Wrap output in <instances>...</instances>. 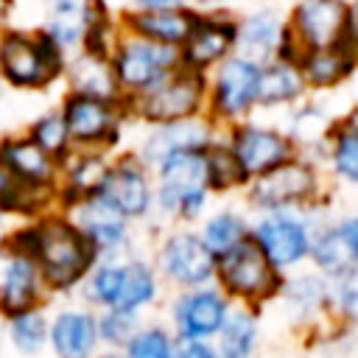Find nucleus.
Returning a JSON list of instances; mask_svg holds the SVG:
<instances>
[{
    "label": "nucleus",
    "mask_w": 358,
    "mask_h": 358,
    "mask_svg": "<svg viewBox=\"0 0 358 358\" xmlns=\"http://www.w3.org/2000/svg\"><path fill=\"white\" fill-rule=\"evenodd\" d=\"M126 347H129V358H173L171 338L159 327L134 333Z\"/></svg>",
    "instance_id": "37"
},
{
    "label": "nucleus",
    "mask_w": 358,
    "mask_h": 358,
    "mask_svg": "<svg viewBox=\"0 0 358 358\" xmlns=\"http://www.w3.org/2000/svg\"><path fill=\"white\" fill-rule=\"evenodd\" d=\"M215 274L221 285L241 299H266L280 285L277 268L263 257L252 238L241 241L235 249L215 257Z\"/></svg>",
    "instance_id": "11"
},
{
    "label": "nucleus",
    "mask_w": 358,
    "mask_h": 358,
    "mask_svg": "<svg viewBox=\"0 0 358 358\" xmlns=\"http://www.w3.org/2000/svg\"><path fill=\"white\" fill-rule=\"evenodd\" d=\"M11 241L34 257L39 277L53 288L76 285L95 263L92 246L62 215H45L34 227L17 232Z\"/></svg>",
    "instance_id": "1"
},
{
    "label": "nucleus",
    "mask_w": 358,
    "mask_h": 358,
    "mask_svg": "<svg viewBox=\"0 0 358 358\" xmlns=\"http://www.w3.org/2000/svg\"><path fill=\"white\" fill-rule=\"evenodd\" d=\"M123 282V263H103L90 277V296L106 308H115Z\"/></svg>",
    "instance_id": "36"
},
{
    "label": "nucleus",
    "mask_w": 358,
    "mask_h": 358,
    "mask_svg": "<svg viewBox=\"0 0 358 358\" xmlns=\"http://www.w3.org/2000/svg\"><path fill=\"white\" fill-rule=\"evenodd\" d=\"M296 67H299L308 90H336L352 76L355 50H350V48L305 50V53H299Z\"/></svg>",
    "instance_id": "25"
},
{
    "label": "nucleus",
    "mask_w": 358,
    "mask_h": 358,
    "mask_svg": "<svg viewBox=\"0 0 358 358\" xmlns=\"http://www.w3.org/2000/svg\"><path fill=\"white\" fill-rule=\"evenodd\" d=\"M159 268L176 285L201 288L215 274V257L196 232H173L159 246Z\"/></svg>",
    "instance_id": "17"
},
{
    "label": "nucleus",
    "mask_w": 358,
    "mask_h": 358,
    "mask_svg": "<svg viewBox=\"0 0 358 358\" xmlns=\"http://www.w3.org/2000/svg\"><path fill=\"white\" fill-rule=\"evenodd\" d=\"M227 319V299L215 288H193L173 305L176 330L187 341H201L221 330Z\"/></svg>",
    "instance_id": "23"
},
{
    "label": "nucleus",
    "mask_w": 358,
    "mask_h": 358,
    "mask_svg": "<svg viewBox=\"0 0 358 358\" xmlns=\"http://www.w3.org/2000/svg\"><path fill=\"white\" fill-rule=\"evenodd\" d=\"M327 159H330L333 173L341 182L347 185L358 182V131H355L352 115L333 123L327 134Z\"/></svg>",
    "instance_id": "29"
},
{
    "label": "nucleus",
    "mask_w": 358,
    "mask_h": 358,
    "mask_svg": "<svg viewBox=\"0 0 358 358\" xmlns=\"http://www.w3.org/2000/svg\"><path fill=\"white\" fill-rule=\"evenodd\" d=\"M218 3H224V0H193L196 11H201V8H210V6H218ZM193 6H190V8H193Z\"/></svg>",
    "instance_id": "43"
},
{
    "label": "nucleus",
    "mask_w": 358,
    "mask_h": 358,
    "mask_svg": "<svg viewBox=\"0 0 358 358\" xmlns=\"http://www.w3.org/2000/svg\"><path fill=\"white\" fill-rule=\"evenodd\" d=\"M123 106H126V115L131 112L134 117L151 126H165V123H179V120L207 115V76L179 67L154 90L131 101H123Z\"/></svg>",
    "instance_id": "4"
},
{
    "label": "nucleus",
    "mask_w": 358,
    "mask_h": 358,
    "mask_svg": "<svg viewBox=\"0 0 358 358\" xmlns=\"http://www.w3.org/2000/svg\"><path fill=\"white\" fill-rule=\"evenodd\" d=\"M199 238H201L204 249L213 257H221L229 249H235L241 241L249 238V227H246V221L238 213L224 210V213H215L213 218H207V224H204V229H201Z\"/></svg>",
    "instance_id": "31"
},
{
    "label": "nucleus",
    "mask_w": 358,
    "mask_h": 358,
    "mask_svg": "<svg viewBox=\"0 0 358 358\" xmlns=\"http://www.w3.org/2000/svg\"><path fill=\"white\" fill-rule=\"evenodd\" d=\"M227 148L235 159V165L241 168L243 179L252 182L280 165H285L288 159L296 157L294 143L282 134V129H271V126H260V123H235L227 140Z\"/></svg>",
    "instance_id": "10"
},
{
    "label": "nucleus",
    "mask_w": 358,
    "mask_h": 358,
    "mask_svg": "<svg viewBox=\"0 0 358 358\" xmlns=\"http://www.w3.org/2000/svg\"><path fill=\"white\" fill-rule=\"evenodd\" d=\"M0 165L28 187H50L56 190L62 179V165L36 148L28 137H3L0 140Z\"/></svg>",
    "instance_id": "22"
},
{
    "label": "nucleus",
    "mask_w": 358,
    "mask_h": 358,
    "mask_svg": "<svg viewBox=\"0 0 358 358\" xmlns=\"http://www.w3.org/2000/svg\"><path fill=\"white\" fill-rule=\"evenodd\" d=\"M201 154H204V168H207V185H210V190H232V187L246 185V179H243L241 168L235 165L227 143H221L215 137Z\"/></svg>",
    "instance_id": "34"
},
{
    "label": "nucleus",
    "mask_w": 358,
    "mask_h": 358,
    "mask_svg": "<svg viewBox=\"0 0 358 358\" xmlns=\"http://www.w3.org/2000/svg\"><path fill=\"white\" fill-rule=\"evenodd\" d=\"M336 302L338 308L352 316L355 313V302H358V285H355V271L344 274V277H336Z\"/></svg>",
    "instance_id": "39"
},
{
    "label": "nucleus",
    "mask_w": 358,
    "mask_h": 358,
    "mask_svg": "<svg viewBox=\"0 0 358 358\" xmlns=\"http://www.w3.org/2000/svg\"><path fill=\"white\" fill-rule=\"evenodd\" d=\"M215 140V123L207 115L179 120V123H165V126H151V131L143 137L137 159L145 168H157L165 157L187 148H207Z\"/></svg>",
    "instance_id": "18"
},
{
    "label": "nucleus",
    "mask_w": 358,
    "mask_h": 358,
    "mask_svg": "<svg viewBox=\"0 0 358 358\" xmlns=\"http://www.w3.org/2000/svg\"><path fill=\"white\" fill-rule=\"evenodd\" d=\"M308 87L305 78L291 59H271L260 64V78H257V106H285V103H299L305 98Z\"/></svg>",
    "instance_id": "27"
},
{
    "label": "nucleus",
    "mask_w": 358,
    "mask_h": 358,
    "mask_svg": "<svg viewBox=\"0 0 358 358\" xmlns=\"http://www.w3.org/2000/svg\"><path fill=\"white\" fill-rule=\"evenodd\" d=\"M98 333L106 336L109 341H126L134 336V313H120L112 310L109 316H103V322L98 324Z\"/></svg>",
    "instance_id": "38"
},
{
    "label": "nucleus",
    "mask_w": 358,
    "mask_h": 358,
    "mask_svg": "<svg viewBox=\"0 0 358 358\" xmlns=\"http://www.w3.org/2000/svg\"><path fill=\"white\" fill-rule=\"evenodd\" d=\"M45 333H48L45 316H39L36 310L17 313L11 322V341L20 352H36L45 341Z\"/></svg>",
    "instance_id": "35"
},
{
    "label": "nucleus",
    "mask_w": 358,
    "mask_h": 358,
    "mask_svg": "<svg viewBox=\"0 0 358 358\" xmlns=\"http://www.w3.org/2000/svg\"><path fill=\"white\" fill-rule=\"evenodd\" d=\"M196 8L179 6V8H157V11H129L123 17V31L134 34L140 39L168 45V48H182L185 39L190 36L193 25L199 22Z\"/></svg>",
    "instance_id": "21"
},
{
    "label": "nucleus",
    "mask_w": 358,
    "mask_h": 358,
    "mask_svg": "<svg viewBox=\"0 0 358 358\" xmlns=\"http://www.w3.org/2000/svg\"><path fill=\"white\" fill-rule=\"evenodd\" d=\"M0 95H3V78H0Z\"/></svg>",
    "instance_id": "44"
},
{
    "label": "nucleus",
    "mask_w": 358,
    "mask_h": 358,
    "mask_svg": "<svg viewBox=\"0 0 358 358\" xmlns=\"http://www.w3.org/2000/svg\"><path fill=\"white\" fill-rule=\"evenodd\" d=\"M319 196V171L308 157H294L285 165L249 182V201L263 213L299 210Z\"/></svg>",
    "instance_id": "9"
},
{
    "label": "nucleus",
    "mask_w": 358,
    "mask_h": 358,
    "mask_svg": "<svg viewBox=\"0 0 358 358\" xmlns=\"http://www.w3.org/2000/svg\"><path fill=\"white\" fill-rule=\"evenodd\" d=\"M285 25L299 53L327 48L355 50V11L350 0H299Z\"/></svg>",
    "instance_id": "5"
},
{
    "label": "nucleus",
    "mask_w": 358,
    "mask_h": 358,
    "mask_svg": "<svg viewBox=\"0 0 358 358\" xmlns=\"http://www.w3.org/2000/svg\"><path fill=\"white\" fill-rule=\"evenodd\" d=\"M70 224L84 235V241L92 246V252H117L129 238V221L98 193L81 196L67 204Z\"/></svg>",
    "instance_id": "16"
},
{
    "label": "nucleus",
    "mask_w": 358,
    "mask_h": 358,
    "mask_svg": "<svg viewBox=\"0 0 358 358\" xmlns=\"http://www.w3.org/2000/svg\"><path fill=\"white\" fill-rule=\"evenodd\" d=\"M73 151H103L117 143L120 123L126 117L123 101L90 98L67 92L59 109Z\"/></svg>",
    "instance_id": "8"
},
{
    "label": "nucleus",
    "mask_w": 358,
    "mask_h": 358,
    "mask_svg": "<svg viewBox=\"0 0 358 358\" xmlns=\"http://www.w3.org/2000/svg\"><path fill=\"white\" fill-rule=\"evenodd\" d=\"M204 148H187L165 157L157 171V193L154 201L162 213L179 218H196L207 204V168H204Z\"/></svg>",
    "instance_id": "7"
},
{
    "label": "nucleus",
    "mask_w": 358,
    "mask_h": 358,
    "mask_svg": "<svg viewBox=\"0 0 358 358\" xmlns=\"http://www.w3.org/2000/svg\"><path fill=\"white\" fill-rule=\"evenodd\" d=\"M257 78L260 64L241 53H229L218 62L207 76V117L215 126L243 123L257 106Z\"/></svg>",
    "instance_id": "6"
},
{
    "label": "nucleus",
    "mask_w": 358,
    "mask_h": 358,
    "mask_svg": "<svg viewBox=\"0 0 358 358\" xmlns=\"http://www.w3.org/2000/svg\"><path fill=\"white\" fill-rule=\"evenodd\" d=\"M218 336H221L218 338L221 358H249L252 350H255V336H257L252 313H246V310L227 313Z\"/></svg>",
    "instance_id": "32"
},
{
    "label": "nucleus",
    "mask_w": 358,
    "mask_h": 358,
    "mask_svg": "<svg viewBox=\"0 0 358 358\" xmlns=\"http://www.w3.org/2000/svg\"><path fill=\"white\" fill-rule=\"evenodd\" d=\"M64 76V53L39 31H0V78L17 90H45Z\"/></svg>",
    "instance_id": "2"
},
{
    "label": "nucleus",
    "mask_w": 358,
    "mask_h": 358,
    "mask_svg": "<svg viewBox=\"0 0 358 358\" xmlns=\"http://www.w3.org/2000/svg\"><path fill=\"white\" fill-rule=\"evenodd\" d=\"M109 64L115 73L120 101H131L154 90L171 73H176L182 67V59L176 48L157 45V42H148V39H140L123 31L109 50Z\"/></svg>",
    "instance_id": "3"
},
{
    "label": "nucleus",
    "mask_w": 358,
    "mask_h": 358,
    "mask_svg": "<svg viewBox=\"0 0 358 358\" xmlns=\"http://www.w3.org/2000/svg\"><path fill=\"white\" fill-rule=\"evenodd\" d=\"M25 137H28L36 148H42L48 157H53L59 165H62V159L73 151V145H70V137H67V129H64V120H62L59 109L39 115V117L31 123V129H28V134H25Z\"/></svg>",
    "instance_id": "33"
},
{
    "label": "nucleus",
    "mask_w": 358,
    "mask_h": 358,
    "mask_svg": "<svg viewBox=\"0 0 358 358\" xmlns=\"http://www.w3.org/2000/svg\"><path fill=\"white\" fill-rule=\"evenodd\" d=\"M39 268L34 257L14 241L0 246V308L6 313H25L39 296Z\"/></svg>",
    "instance_id": "19"
},
{
    "label": "nucleus",
    "mask_w": 358,
    "mask_h": 358,
    "mask_svg": "<svg viewBox=\"0 0 358 358\" xmlns=\"http://www.w3.org/2000/svg\"><path fill=\"white\" fill-rule=\"evenodd\" d=\"M6 221H8V215L0 210V246L8 241V227H6Z\"/></svg>",
    "instance_id": "42"
},
{
    "label": "nucleus",
    "mask_w": 358,
    "mask_h": 358,
    "mask_svg": "<svg viewBox=\"0 0 358 358\" xmlns=\"http://www.w3.org/2000/svg\"><path fill=\"white\" fill-rule=\"evenodd\" d=\"M157 294V277L154 271L143 263V260H131L123 263V282H120V294L112 310L120 313H134L137 308L148 305Z\"/></svg>",
    "instance_id": "30"
},
{
    "label": "nucleus",
    "mask_w": 358,
    "mask_h": 358,
    "mask_svg": "<svg viewBox=\"0 0 358 358\" xmlns=\"http://www.w3.org/2000/svg\"><path fill=\"white\" fill-rule=\"evenodd\" d=\"M95 193L103 201H109L126 221L143 218L154 207V185H151L148 168L134 154L112 159Z\"/></svg>",
    "instance_id": "14"
},
{
    "label": "nucleus",
    "mask_w": 358,
    "mask_h": 358,
    "mask_svg": "<svg viewBox=\"0 0 358 358\" xmlns=\"http://www.w3.org/2000/svg\"><path fill=\"white\" fill-rule=\"evenodd\" d=\"M98 0H42V25L36 28L62 53L84 45L90 22L98 11Z\"/></svg>",
    "instance_id": "20"
},
{
    "label": "nucleus",
    "mask_w": 358,
    "mask_h": 358,
    "mask_svg": "<svg viewBox=\"0 0 358 358\" xmlns=\"http://www.w3.org/2000/svg\"><path fill=\"white\" fill-rule=\"evenodd\" d=\"M98 324L84 310H64L50 324V341L59 358H90L95 350Z\"/></svg>",
    "instance_id": "28"
},
{
    "label": "nucleus",
    "mask_w": 358,
    "mask_h": 358,
    "mask_svg": "<svg viewBox=\"0 0 358 358\" xmlns=\"http://www.w3.org/2000/svg\"><path fill=\"white\" fill-rule=\"evenodd\" d=\"M308 255H313V263L330 277H344V274L355 271V263H358V221L352 215L336 221L330 229L319 232L310 241Z\"/></svg>",
    "instance_id": "24"
},
{
    "label": "nucleus",
    "mask_w": 358,
    "mask_h": 358,
    "mask_svg": "<svg viewBox=\"0 0 358 358\" xmlns=\"http://www.w3.org/2000/svg\"><path fill=\"white\" fill-rule=\"evenodd\" d=\"M249 238L274 268L296 266L310 252V229L296 210L263 213Z\"/></svg>",
    "instance_id": "13"
},
{
    "label": "nucleus",
    "mask_w": 358,
    "mask_h": 358,
    "mask_svg": "<svg viewBox=\"0 0 358 358\" xmlns=\"http://www.w3.org/2000/svg\"><path fill=\"white\" fill-rule=\"evenodd\" d=\"M134 11H157V8H179L187 6V0H129Z\"/></svg>",
    "instance_id": "41"
},
{
    "label": "nucleus",
    "mask_w": 358,
    "mask_h": 358,
    "mask_svg": "<svg viewBox=\"0 0 358 358\" xmlns=\"http://www.w3.org/2000/svg\"><path fill=\"white\" fill-rule=\"evenodd\" d=\"M173 358H215V352L204 341H185Z\"/></svg>",
    "instance_id": "40"
},
{
    "label": "nucleus",
    "mask_w": 358,
    "mask_h": 358,
    "mask_svg": "<svg viewBox=\"0 0 358 358\" xmlns=\"http://www.w3.org/2000/svg\"><path fill=\"white\" fill-rule=\"evenodd\" d=\"M64 76L70 81V92H76V95L120 101L109 56H98V53H90V50H81L78 56L70 59V64L64 62Z\"/></svg>",
    "instance_id": "26"
},
{
    "label": "nucleus",
    "mask_w": 358,
    "mask_h": 358,
    "mask_svg": "<svg viewBox=\"0 0 358 358\" xmlns=\"http://www.w3.org/2000/svg\"><path fill=\"white\" fill-rule=\"evenodd\" d=\"M235 53L266 64L271 59H299L285 20L274 8H257L235 20Z\"/></svg>",
    "instance_id": "12"
},
{
    "label": "nucleus",
    "mask_w": 358,
    "mask_h": 358,
    "mask_svg": "<svg viewBox=\"0 0 358 358\" xmlns=\"http://www.w3.org/2000/svg\"><path fill=\"white\" fill-rule=\"evenodd\" d=\"M229 53H235V17L224 11H201L190 36L179 48L182 67L201 76H207Z\"/></svg>",
    "instance_id": "15"
}]
</instances>
